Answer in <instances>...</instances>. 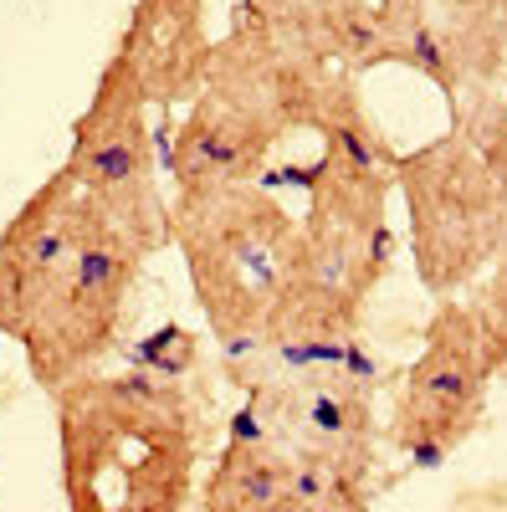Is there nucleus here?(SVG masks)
I'll return each instance as SVG.
<instances>
[{
	"mask_svg": "<svg viewBox=\"0 0 507 512\" xmlns=\"http://www.w3.org/2000/svg\"><path fill=\"white\" fill-rule=\"evenodd\" d=\"M57 400L67 512H190L200 405L169 374H88Z\"/></svg>",
	"mask_w": 507,
	"mask_h": 512,
	"instance_id": "f257e3e1",
	"label": "nucleus"
},
{
	"mask_svg": "<svg viewBox=\"0 0 507 512\" xmlns=\"http://www.w3.org/2000/svg\"><path fill=\"white\" fill-rule=\"evenodd\" d=\"M169 246L185 256L210 338L236 354L287 292L303 226L262 180L216 185L169 200Z\"/></svg>",
	"mask_w": 507,
	"mask_h": 512,
	"instance_id": "f03ea898",
	"label": "nucleus"
},
{
	"mask_svg": "<svg viewBox=\"0 0 507 512\" xmlns=\"http://www.w3.org/2000/svg\"><path fill=\"white\" fill-rule=\"evenodd\" d=\"M395 190L410 221L415 282L431 297H461L507 236V185L461 128H446L441 139L395 154Z\"/></svg>",
	"mask_w": 507,
	"mask_h": 512,
	"instance_id": "7ed1b4c3",
	"label": "nucleus"
},
{
	"mask_svg": "<svg viewBox=\"0 0 507 512\" xmlns=\"http://www.w3.org/2000/svg\"><path fill=\"white\" fill-rule=\"evenodd\" d=\"M144 262L149 256L98 210L21 338L26 369L47 395L67 390L72 379L98 374V364L118 349Z\"/></svg>",
	"mask_w": 507,
	"mask_h": 512,
	"instance_id": "20e7f679",
	"label": "nucleus"
},
{
	"mask_svg": "<svg viewBox=\"0 0 507 512\" xmlns=\"http://www.w3.org/2000/svg\"><path fill=\"white\" fill-rule=\"evenodd\" d=\"M62 169L144 256L169 246V200L154 164L149 98L123 52L103 62L88 108L72 123V154Z\"/></svg>",
	"mask_w": 507,
	"mask_h": 512,
	"instance_id": "39448f33",
	"label": "nucleus"
},
{
	"mask_svg": "<svg viewBox=\"0 0 507 512\" xmlns=\"http://www.w3.org/2000/svg\"><path fill=\"white\" fill-rule=\"evenodd\" d=\"M487 395L492 369L472 308L461 297H436L426 344H420L415 364L395 379L385 420L390 446H400L415 466H441V456H451L482 431Z\"/></svg>",
	"mask_w": 507,
	"mask_h": 512,
	"instance_id": "423d86ee",
	"label": "nucleus"
},
{
	"mask_svg": "<svg viewBox=\"0 0 507 512\" xmlns=\"http://www.w3.org/2000/svg\"><path fill=\"white\" fill-rule=\"evenodd\" d=\"M246 405L282 456L338 466L354 482H374L379 420H374V364L354 349L344 364H308L282 374H251Z\"/></svg>",
	"mask_w": 507,
	"mask_h": 512,
	"instance_id": "0eeeda50",
	"label": "nucleus"
},
{
	"mask_svg": "<svg viewBox=\"0 0 507 512\" xmlns=\"http://www.w3.org/2000/svg\"><path fill=\"white\" fill-rule=\"evenodd\" d=\"M344 77V67H328L318 57H308L303 47H292V41L251 6L231 11V26L210 41V62H205V93H221L226 103L257 113L267 128L277 134H313L333 88Z\"/></svg>",
	"mask_w": 507,
	"mask_h": 512,
	"instance_id": "6e6552de",
	"label": "nucleus"
},
{
	"mask_svg": "<svg viewBox=\"0 0 507 512\" xmlns=\"http://www.w3.org/2000/svg\"><path fill=\"white\" fill-rule=\"evenodd\" d=\"M98 216V205L82 195V185L57 169L41 180V190L26 195V205L0 231V333L26 338L41 297L52 292L57 272L72 262V251Z\"/></svg>",
	"mask_w": 507,
	"mask_h": 512,
	"instance_id": "1a4fd4ad",
	"label": "nucleus"
},
{
	"mask_svg": "<svg viewBox=\"0 0 507 512\" xmlns=\"http://www.w3.org/2000/svg\"><path fill=\"white\" fill-rule=\"evenodd\" d=\"M282 144L277 128H267L257 113L226 103L221 93H195L185 123L169 134V175L175 195L216 190V185H251L267 175V159Z\"/></svg>",
	"mask_w": 507,
	"mask_h": 512,
	"instance_id": "9d476101",
	"label": "nucleus"
},
{
	"mask_svg": "<svg viewBox=\"0 0 507 512\" xmlns=\"http://www.w3.org/2000/svg\"><path fill=\"white\" fill-rule=\"evenodd\" d=\"M210 0H134L118 52L144 82L149 108H180L200 93L210 62Z\"/></svg>",
	"mask_w": 507,
	"mask_h": 512,
	"instance_id": "9b49d317",
	"label": "nucleus"
},
{
	"mask_svg": "<svg viewBox=\"0 0 507 512\" xmlns=\"http://www.w3.org/2000/svg\"><path fill=\"white\" fill-rule=\"evenodd\" d=\"M292 47L308 57L344 67V72H369L385 67V36H379L374 0H251Z\"/></svg>",
	"mask_w": 507,
	"mask_h": 512,
	"instance_id": "f8f14e48",
	"label": "nucleus"
},
{
	"mask_svg": "<svg viewBox=\"0 0 507 512\" xmlns=\"http://www.w3.org/2000/svg\"><path fill=\"white\" fill-rule=\"evenodd\" d=\"M205 512H298L287 487V461L251 405L231 420L221 456L210 461Z\"/></svg>",
	"mask_w": 507,
	"mask_h": 512,
	"instance_id": "ddd939ff",
	"label": "nucleus"
},
{
	"mask_svg": "<svg viewBox=\"0 0 507 512\" xmlns=\"http://www.w3.org/2000/svg\"><path fill=\"white\" fill-rule=\"evenodd\" d=\"M431 21L461 88H497L507 72V0H431Z\"/></svg>",
	"mask_w": 507,
	"mask_h": 512,
	"instance_id": "4468645a",
	"label": "nucleus"
},
{
	"mask_svg": "<svg viewBox=\"0 0 507 512\" xmlns=\"http://www.w3.org/2000/svg\"><path fill=\"white\" fill-rule=\"evenodd\" d=\"M451 128H461V134L482 149V159L497 169V180L507 185V72H502L497 88L461 93V103L451 108Z\"/></svg>",
	"mask_w": 507,
	"mask_h": 512,
	"instance_id": "2eb2a0df",
	"label": "nucleus"
},
{
	"mask_svg": "<svg viewBox=\"0 0 507 512\" xmlns=\"http://www.w3.org/2000/svg\"><path fill=\"white\" fill-rule=\"evenodd\" d=\"M477 297H472V318H477V333H482V349H487V369H492V384H507V236L492 256V267L472 282Z\"/></svg>",
	"mask_w": 507,
	"mask_h": 512,
	"instance_id": "dca6fc26",
	"label": "nucleus"
},
{
	"mask_svg": "<svg viewBox=\"0 0 507 512\" xmlns=\"http://www.w3.org/2000/svg\"><path fill=\"white\" fill-rule=\"evenodd\" d=\"M333 512H374V502L369 497H349V502H338Z\"/></svg>",
	"mask_w": 507,
	"mask_h": 512,
	"instance_id": "f3484780",
	"label": "nucleus"
}]
</instances>
